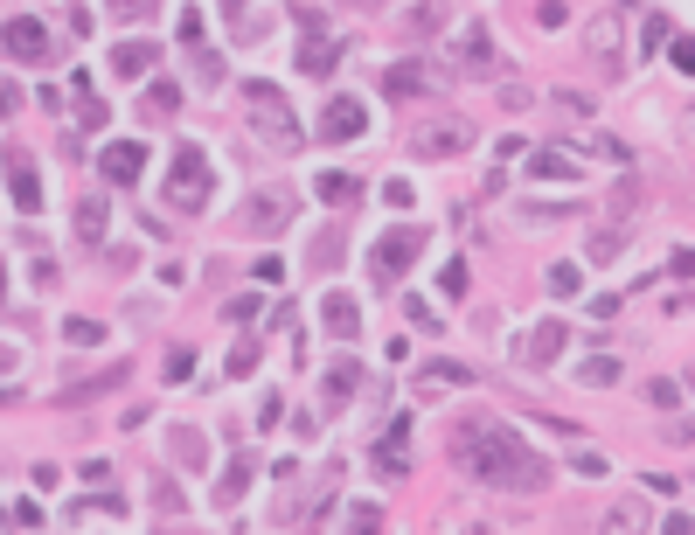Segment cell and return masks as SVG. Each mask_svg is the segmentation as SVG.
I'll return each mask as SVG.
<instances>
[{"label":"cell","instance_id":"cell-10","mask_svg":"<svg viewBox=\"0 0 695 535\" xmlns=\"http://www.w3.org/2000/svg\"><path fill=\"white\" fill-rule=\"evenodd\" d=\"M112 390H126V362H112V369H98V376L70 383V390H63L56 403H70V410H77V403H98V397H112Z\"/></svg>","mask_w":695,"mask_h":535},{"label":"cell","instance_id":"cell-15","mask_svg":"<svg viewBox=\"0 0 695 535\" xmlns=\"http://www.w3.org/2000/svg\"><path fill=\"white\" fill-rule=\"evenodd\" d=\"M153 63H160V56H153V42H119V49H112V77H126V84L146 77Z\"/></svg>","mask_w":695,"mask_h":535},{"label":"cell","instance_id":"cell-3","mask_svg":"<svg viewBox=\"0 0 695 535\" xmlns=\"http://www.w3.org/2000/svg\"><path fill=\"white\" fill-rule=\"evenodd\" d=\"M417 251H424V230H417V223L390 230V237H376V251H369V278H376V285L390 292V285H397V278L411 271V258H417Z\"/></svg>","mask_w":695,"mask_h":535},{"label":"cell","instance_id":"cell-23","mask_svg":"<svg viewBox=\"0 0 695 535\" xmlns=\"http://www.w3.org/2000/svg\"><path fill=\"white\" fill-rule=\"evenodd\" d=\"M355 188H362V181H355V174H341V167H334V174H320V202H327V209L355 202Z\"/></svg>","mask_w":695,"mask_h":535},{"label":"cell","instance_id":"cell-21","mask_svg":"<svg viewBox=\"0 0 695 535\" xmlns=\"http://www.w3.org/2000/svg\"><path fill=\"white\" fill-rule=\"evenodd\" d=\"M459 146H466V126H431V133H417V153H424V160L459 153Z\"/></svg>","mask_w":695,"mask_h":535},{"label":"cell","instance_id":"cell-7","mask_svg":"<svg viewBox=\"0 0 695 535\" xmlns=\"http://www.w3.org/2000/svg\"><path fill=\"white\" fill-rule=\"evenodd\" d=\"M139 167H146V146H139V139H112V146L98 153V174H105L112 188H133Z\"/></svg>","mask_w":695,"mask_h":535},{"label":"cell","instance_id":"cell-48","mask_svg":"<svg viewBox=\"0 0 695 535\" xmlns=\"http://www.w3.org/2000/svg\"><path fill=\"white\" fill-rule=\"evenodd\" d=\"M7 362H14V348H7V341H0V369H7Z\"/></svg>","mask_w":695,"mask_h":535},{"label":"cell","instance_id":"cell-13","mask_svg":"<svg viewBox=\"0 0 695 535\" xmlns=\"http://www.w3.org/2000/svg\"><path fill=\"white\" fill-rule=\"evenodd\" d=\"M563 341H570V334H563V327H536V334H529V341H522V362H529V369H550L556 355H563Z\"/></svg>","mask_w":695,"mask_h":535},{"label":"cell","instance_id":"cell-9","mask_svg":"<svg viewBox=\"0 0 695 535\" xmlns=\"http://www.w3.org/2000/svg\"><path fill=\"white\" fill-rule=\"evenodd\" d=\"M438 84H445V77H438L431 63H390V70H383V91H390V98H424V91H438Z\"/></svg>","mask_w":695,"mask_h":535},{"label":"cell","instance_id":"cell-17","mask_svg":"<svg viewBox=\"0 0 695 535\" xmlns=\"http://www.w3.org/2000/svg\"><path fill=\"white\" fill-rule=\"evenodd\" d=\"M105 223H112L105 195H84V202H77V237H84V244H105Z\"/></svg>","mask_w":695,"mask_h":535},{"label":"cell","instance_id":"cell-25","mask_svg":"<svg viewBox=\"0 0 695 535\" xmlns=\"http://www.w3.org/2000/svg\"><path fill=\"white\" fill-rule=\"evenodd\" d=\"M146 112L153 119H174L181 112V84H146Z\"/></svg>","mask_w":695,"mask_h":535},{"label":"cell","instance_id":"cell-16","mask_svg":"<svg viewBox=\"0 0 695 535\" xmlns=\"http://www.w3.org/2000/svg\"><path fill=\"white\" fill-rule=\"evenodd\" d=\"M320 320H327V334H341V341H355V334H362V313H355V299H341V292H327Z\"/></svg>","mask_w":695,"mask_h":535},{"label":"cell","instance_id":"cell-44","mask_svg":"<svg viewBox=\"0 0 695 535\" xmlns=\"http://www.w3.org/2000/svg\"><path fill=\"white\" fill-rule=\"evenodd\" d=\"M668 56H675V70H695V49L682 42V35H668Z\"/></svg>","mask_w":695,"mask_h":535},{"label":"cell","instance_id":"cell-45","mask_svg":"<svg viewBox=\"0 0 695 535\" xmlns=\"http://www.w3.org/2000/svg\"><path fill=\"white\" fill-rule=\"evenodd\" d=\"M404 306H411L417 327H438V306H431V299H404Z\"/></svg>","mask_w":695,"mask_h":535},{"label":"cell","instance_id":"cell-30","mask_svg":"<svg viewBox=\"0 0 695 535\" xmlns=\"http://www.w3.org/2000/svg\"><path fill=\"white\" fill-rule=\"evenodd\" d=\"M584 383H591V390L619 383V362H612V355H591V362H584Z\"/></svg>","mask_w":695,"mask_h":535},{"label":"cell","instance_id":"cell-8","mask_svg":"<svg viewBox=\"0 0 695 535\" xmlns=\"http://www.w3.org/2000/svg\"><path fill=\"white\" fill-rule=\"evenodd\" d=\"M0 49L21 56V63H35V56H49V28H42L35 14H14V21L0 28Z\"/></svg>","mask_w":695,"mask_h":535},{"label":"cell","instance_id":"cell-26","mask_svg":"<svg viewBox=\"0 0 695 535\" xmlns=\"http://www.w3.org/2000/svg\"><path fill=\"white\" fill-rule=\"evenodd\" d=\"M167 438H174V459H181V466H202V459H209V452H202V431H188V424H174Z\"/></svg>","mask_w":695,"mask_h":535},{"label":"cell","instance_id":"cell-12","mask_svg":"<svg viewBox=\"0 0 695 535\" xmlns=\"http://www.w3.org/2000/svg\"><path fill=\"white\" fill-rule=\"evenodd\" d=\"M334 63H341V42H334L327 28H313V35L299 42V70H306V77H327Z\"/></svg>","mask_w":695,"mask_h":535},{"label":"cell","instance_id":"cell-19","mask_svg":"<svg viewBox=\"0 0 695 535\" xmlns=\"http://www.w3.org/2000/svg\"><path fill=\"white\" fill-rule=\"evenodd\" d=\"M417 383H431V390H445V383H452V390H466V383H473V369H466V362H424V369H417Z\"/></svg>","mask_w":695,"mask_h":535},{"label":"cell","instance_id":"cell-31","mask_svg":"<svg viewBox=\"0 0 695 535\" xmlns=\"http://www.w3.org/2000/svg\"><path fill=\"white\" fill-rule=\"evenodd\" d=\"M341 265V230H334V237H320V244H313V271H334Z\"/></svg>","mask_w":695,"mask_h":535},{"label":"cell","instance_id":"cell-43","mask_svg":"<svg viewBox=\"0 0 695 535\" xmlns=\"http://www.w3.org/2000/svg\"><path fill=\"white\" fill-rule=\"evenodd\" d=\"M348 522H355V529H376V522H383V508H376V501H355V515H348Z\"/></svg>","mask_w":695,"mask_h":535},{"label":"cell","instance_id":"cell-1","mask_svg":"<svg viewBox=\"0 0 695 535\" xmlns=\"http://www.w3.org/2000/svg\"><path fill=\"white\" fill-rule=\"evenodd\" d=\"M445 445H452V459H459L480 487H501V494H543V487H550V459L529 452V438H515V431L494 424V417L452 424Z\"/></svg>","mask_w":695,"mask_h":535},{"label":"cell","instance_id":"cell-11","mask_svg":"<svg viewBox=\"0 0 695 535\" xmlns=\"http://www.w3.org/2000/svg\"><path fill=\"white\" fill-rule=\"evenodd\" d=\"M7 188H14V209H21V216L42 209V174H35V160L14 153V160H7Z\"/></svg>","mask_w":695,"mask_h":535},{"label":"cell","instance_id":"cell-20","mask_svg":"<svg viewBox=\"0 0 695 535\" xmlns=\"http://www.w3.org/2000/svg\"><path fill=\"white\" fill-rule=\"evenodd\" d=\"M244 487H251V459H230V473L216 480V508H237V501H244Z\"/></svg>","mask_w":695,"mask_h":535},{"label":"cell","instance_id":"cell-38","mask_svg":"<svg viewBox=\"0 0 695 535\" xmlns=\"http://www.w3.org/2000/svg\"><path fill=\"white\" fill-rule=\"evenodd\" d=\"M647 397L661 403V410H675V403H682V383H668V376H661V383H647Z\"/></svg>","mask_w":695,"mask_h":535},{"label":"cell","instance_id":"cell-24","mask_svg":"<svg viewBox=\"0 0 695 535\" xmlns=\"http://www.w3.org/2000/svg\"><path fill=\"white\" fill-rule=\"evenodd\" d=\"M355 383H362V376H355V362H334V369H327V410H341Z\"/></svg>","mask_w":695,"mask_h":535},{"label":"cell","instance_id":"cell-5","mask_svg":"<svg viewBox=\"0 0 695 535\" xmlns=\"http://www.w3.org/2000/svg\"><path fill=\"white\" fill-rule=\"evenodd\" d=\"M292 223V188H258L251 202H244V230H258V237H278Z\"/></svg>","mask_w":695,"mask_h":535},{"label":"cell","instance_id":"cell-32","mask_svg":"<svg viewBox=\"0 0 695 535\" xmlns=\"http://www.w3.org/2000/svg\"><path fill=\"white\" fill-rule=\"evenodd\" d=\"M438 285H445V299H466V258H452V265L438 271Z\"/></svg>","mask_w":695,"mask_h":535},{"label":"cell","instance_id":"cell-28","mask_svg":"<svg viewBox=\"0 0 695 535\" xmlns=\"http://www.w3.org/2000/svg\"><path fill=\"white\" fill-rule=\"evenodd\" d=\"M466 63H473V70H494V42H487V28H466Z\"/></svg>","mask_w":695,"mask_h":535},{"label":"cell","instance_id":"cell-4","mask_svg":"<svg viewBox=\"0 0 695 535\" xmlns=\"http://www.w3.org/2000/svg\"><path fill=\"white\" fill-rule=\"evenodd\" d=\"M244 105H251V126H258V139H278V146H299V126H292V105L278 98L272 84H244Z\"/></svg>","mask_w":695,"mask_h":535},{"label":"cell","instance_id":"cell-46","mask_svg":"<svg viewBox=\"0 0 695 535\" xmlns=\"http://www.w3.org/2000/svg\"><path fill=\"white\" fill-rule=\"evenodd\" d=\"M536 21H543V28H563V21H570V7H556V0H543V7H536Z\"/></svg>","mask_w":695,"mask_h":535},{"label":"cell","instance_id":"cell-37","mask_svg":"<svg viewBox=\"0 0 695 535\" xmlns=\"http://www.w3.org/2000/svg\"><path fill=\"white\" fill-rule=\"evenodd\" d=\"M550 292L556 299H570V292H577V265H550Z\"/></svg>","mask_w":695,"mask_h":535},{"label":"cell","instance_id":"cell-22","mask_svg":"<svg viewBox=\"0 0 695 535\" xmlns=\"http://www.w3.org/2000/svg\"><path fill=\"white\" fill-rule=\"evenodd\" d=\"M529 174H536V181H570L577 167H570V153H556V146H543V153H529Z\"/></svg>","mask_w":695,"mask_h":535},{"label":"cell","instance_id":"cell-6","mask_svg":"<svg viewBox=\"0 0 695 535\" xmlns=\"http://www.w3.org/2000/svg\"><path fill=\"white\" fill-rule=\"evenodd\" d=\"M313 133L327 139V146H341V139L369 133V119H362V105H355V98H327V112H320V126H313Z\"/></svg>","mask_w":695,"mask_h":535},{"label":"cell","instance_id":"cell-50","mask_svg":"<svg viewBox=\"0 0 695 535\" xmlns=\"http://www.w3.org/2000/svg\"><path fill=\"white\" fill-rule=\"evenodd\" d=\"M0 285H7V271H0Z\"/></svg>","mask_w":695,"mask_h":535},{"label":"cell","instance_id":"cell-49","mask_svg":"<svg viewBox=\"0 0 695 535\" xmlns=\"http://www.w3.org/2000/svg\"><path fill=\"white\" fill-rule=\"evenodd\" d=\"M237 7H244V0H223V14H237Z\"/></svg>","mask_w":695,"mask_h":535},{"label":"cell","instance_id":"cell-42","mask_svg":"<svg viewBox=\"0 0 695 535\" xmlns=\"http://www.w3.org/2000/svg\"><path fill=\"white\" fill-rule=\"evenodd\" d=\"M223 313H230V320H251V313H258V292H237V299H230Z\"/></svg>","mask_w":695,"mask_h":535},{"label":"cell","instance_id":"cell-41","mask_svg":"<svg viewBox=\"0 0 695 535\" xmlns=\"http://www.w3.org/2000/svg\"><path fill=\"white\" fill-rule=\"evenodd\" d=\"M195 77H209V84H216V77H223V56H209V49H195Z\"/></svg>","mask_w":695,"mask_h":535},{"label":"cell","instance_id":"cell-36","mask_svg":"<svg viewBox=\"0 0 695 535\" xmlns=\"http://www.w3.org/2000/svg\"><path fill=\"white\" fill-rule=\"evenodd\" d=\"M77 515H112V522H119V494H91V501H77Z\"/></svg>","mask_w":695,"mask_h":535},{"label":"cell","instance_id":"cell-2","mask_svg":"<svg viewBox=\"0 0 695 535\" xmlns=\"http://www.w3.org/2000/svg\"><path fill=\"white\" fill-rule=\"evenodd\" d=\"M167 202L174 209H202L209 202V153L202 146H174V160H167Z\"/></svg>","mask_w":695,"mask_h":535},{"label":"cell","instance_id":"cell-18","mask_svg":"<svg viewBox=\"0 0 695 535\" xmlns=\"http://www.w3.org/2000/svg\"><path fill=\"white\" fill-rule=\"evenodd\" d=\"M404 438H411V424H404V417L376 438V466H383V473H404Z\"/></svg>","mask_w":695,"mask_h":535},{"label":"cell","instance_id":"cell-47","mask_svg":"<svg viewBox=\"0 0 695 535\" xmlns=\"http://www.w3.org/2000/svg\"><path fill=\"white\" fill-rule=\"evenodd\" d=\"M105 7H112V14H126V21H133V14H153V0H105Z\"/></svg>","mask_w":695,"mask_h":535},{"label":"cell","instance_id":"cell-35","mask_svg":"<svg viewBox=\"0 0 695 535\" xmlns=\"http://www.w3.org/2000/svg\"><path fill=\"white\" fill-rule=\"evenodd\" d=\"M619 251H626L619 230H598V237H591V258H619Z\"/></svg>","mask_w":695,"mask_h":535},{"label":"cell","instance_id":"cell-27","mask_svg":"<svg viewBox=\"0 0 695 535\" xmlns=\"http://www.w3.org/2000/svg\"><path fill=\"white\" fill-rule=\"evenodd\" d=\"M404 28H411V35H431V28H445V7H438V0H417L411 14H404Z\"/></svg>","mask_w":695,"mask_h":535},{"label":"cell","instance_id":"cell-40","mask_svg":"<svg viewBox=\"0 0 695 535\" xmlns=\"http://www.w3.org/2000/svg\"><path fill=\"white\" fill-rule=\"evenodd\" d=\"M251 369H258V341H244V348L230 355V376H251Z\"/></svg>","mask_w":695,"mask_h":535},{"label":"cell","instance_id":"cell-33","mask_svg":"<svg viewBox=\"0 0 695 535\" xmlns=\"http://www.w3.org/2000/svg\"><path fill=\"white\" fill-rule=\"evenodd\" d=\"M612 49H619V21H598L591 28V56H612Z\"/></svg>","mask_w":695,"mask_h":535},{"label":"cell","instance_id":"cell-39","mask_svg":"<svg viewBox=\"0 0 695 535\" xmlns=\"http://www.w3.org/2000/svg\"><path fill=\"white\" fill-rule=\"evenodd\" d=\"M668 35H675V28H668V14H654V21H647V56H654V49H668Z\"/></svg>","mask_w":695,"mask_h":535},{"label":"cell","instance_id":"cell-34","mask_svg":"<svg viewBox=\"0 0 695 535\" xmlns=\"http://www.w3.org/2000/svg\"><path fill=\"white\" fill-rule=\"evenodd\" d=\"M0 522H14V529H42V522H49V515H42V508H35V501H21V508H7V515H0Z\"/></svg>","mask_w":695,"mask_h":535},{"label":"cell","instance_id":"cell-14","mask_svg":"<svg viewBox=\"0 0 695 535\" xmlns=\"http://www.w3.org/2000/svg\"><path fill=\"white\" fill-rule=\"evenodd\" d=\"M70 98H77V126H84V133H98V126L112 119V112L98 105V91H91V70H77V77H70Z\"/></svg>","mask_w":695,"mask_h":535},{"label":"cell","instance_id":"cell-29","mask_svg":"<svg viewBox=\"0 0 695 535\" xmlns=\"http://www.w3.org/2000/svg\"><path fill=\"white\" fill-rule=\"evenodd\" d=\"M63 341H70V348H98V341H105V327H98V320H70V327H63Z\"/></svg>","mask_w":695,"mask_h":535}]
</instances>
